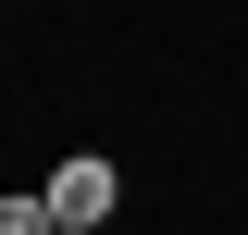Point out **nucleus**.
I'll return each mask as SVG.
<instances>
[{
	"mask_svg": "<svg viewBox=\"0 0 248 235\" xmlns=\"http://www.w3.org/2000/svg\"><path fill=\"white\" fill-rule=\"evenodd\" d=\"M37 198H50V223H75V235H99V223H112V198H124V174L99 161V148H75V161H62V174L37 186Z\"/></svg>",
	"mask_w": 248,
	"mask_h": 235,
	"instance_id": "1",
	"label": "nucleus"
},
{
	"mask_svg": "<svg viewBox=\"0 0 248 235\" xmlns=\"http://www.w3.org/2000/svg\"><path fill=\"white\" fill-rule=\"evenodd\" d=\"M0 235H62V223H50V198H0Z\"/></svg>",
	"mask_w": 248,
	"mask_h": 235,
	"instance_id": "2",
	"label": "nucleus"
},
{
	"mask_svg": "<svg viewBox=\"0 0 248 235\" xmlns=\"http://www.w3.org/2000/svg\"><path fill=\"white\" fill-rule=\"evenodd\" d=\"M62 235H75V223H62Z\"/></svg>",
	"mask_w": 248,
	"mask_h": 235,
	"instance_id": "3",
	"label": "nucleus"
}]
</instances>
